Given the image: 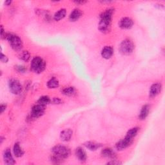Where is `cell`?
Masks as SVG:
<instances>
[{"label": "cell", "instance_id": "277c9868", "mask_svg": "<svg viewBox=\"0 0 165 165\" xmlns=\"http://www.w3.org/2000/svg\"><path fill=\"white\" fill-rule=\"evenodd\" d=\"M52 152L54 155H56L60 158L65 159L68 158L70 155V149L66 146L62 144H58L54 146L52 149Z\"/></svg>", "mask_w": 165, "mask_h": 165}, {"label": "cell", "instance_id": "6da1fadb", "mask_svg": "<svg viewBox=\"0 0 165 165\" xmlns=\"http://www.w3.org/2000/svg\"><path fill=\"white\" fill-rule=\"evenodd\" d=\"M113 9H108L102 13L100 15V21L99 23V30L103 33H108L111 27Z\"/></svg>", "mask_w": 165, "mask_h": 165}, {"label": "cell", "instance_id": "d6986e66", "mask_svg": "<svg viewBox=\"0 0 165 165\" xmlns=\"http://www.w3.org/2000/svg\"><path fill=\"white\" fill-rule=\"evenodd\" d=\"M115 152L114 151L110 148H106L102 150L101 151V156L107 158H114L115 157Z\"/></svg>", "mask_w": 165, "mask_h": 165}, {"label": "cell", "instance_id": "7a4b0ae2", "mask_svg": "<svg viewBox=\"0 0 165 165\" xmlns=\"http://www.w3.org/2000/svg\"><path fill=\"white\" fill-rule=\"evenodd\" d=\"M5 39L7 40L8 43L13 49L16 51H20L23 48V41L19 36L9 33L6 34Z\"/></svg>", "mask_w": 165, "mask_h": 165}, {"label": "cell", "instance_id": "e0dca14e", "mask_svg": "<svg viewBox=\"0 0 165 165\" xmlns=\"http://www.w3.org/2000/svg\"><path fill=\"white\" fill-rule=\"evenodd\" d=\"M84 145L85 146V147L91 151H95L97 149H99L100 147H101V146H102L101 144L93 142V141H88L87 143H85Z\"/></svg>", "mask_w": 165, "mask_h": 165}, {"label": "cell", "instance_id": "f1b7e54d", "mask_svg": "<svg viewBox=\"0 0 165 165\" xmlns=\"http://www.w3.org/2000/svg\"><path fill=\"white\" fill-rule=\"evenodd\" d=\"M51 102L54 104H61L62 103V100L60 99L59 97H54L52 100H51Z\"/></svg>", "mask_w": 165, "mask_h": 165}, {"label": "cell", "instance_id": "9a60e30c", "mask_svg": "<svg viewBox=\"0 0 165 165\" xmlns=\"http://www.w3.org/2000/svg\"><path fill=\"white\" fill-rule=\"evenodd\" d=\"M82 16V12L77 9H74L69 16V20L71 21H76Z\"/></svg>", "mask_w": 165, "mask_h": 165}, {"label": "cell", "instance_id": "7402d4cb", "mask_svg": "<svg viewBox=\"0 0 165 165\" xmlns=\"http://www.w3.org/2000/svg\"><path fill=\"white\" fill-rule=\"evenodd\" d=\"M76 89L72 87H66L62 90V93L66 96H73L76 94Z\"/></svg>", "mask_w": 165, "mask_h": 165}, {"label": "cell", "instance_id": "e575fe53", "mask_svg": "<svg viewBox=\"0 0 165 165\" xmlns=\"http://www.w3.org/2000/svg\"><path fill=\"white\" fill-rule=\"evenodd\" d=\"M0 139H0V140H1V141H0V143L2 144V143H3V140H4V138L2 136L1 138H0Z\"/></svg>", "mask_w": 165, "mask_h": 165}, {"label": "cell", "instance_id": "d4e9b609", "mask_svg": "<svg viewBox=\"0 0 165 165\" xmlns=\"http://www.w3.org/2000/svg\"><path fill=\"white\" fill-rule=\"evenodd\" d=\"M20 59L24 62H28L30 59V54L28 51H22L20 54Z\"/></svg>", "mask_w": 165, "mask_h": 165}, {"label": "cell", "instance_id": "484cf974", "mask_svg": "<svg viewBox=\"0 0 165 165\" xmlns=\"http://www.w3.org/2000/svg\"><path fill=\"white\" fill-rule=\"evenodd\" d=\"M63 159L62 158H60L59 157L56 156V155H54L51 157V161L53 163H55V164H58V163H61L62 162Z\"/></svg>", "mask_w": 165, "mask_h": 165}, {"label": "cell", "instance_id": "4316f807", "mask_svg": "<svg viewBox=\"0 0 165 165\" xmlns=\"http://www.w3.org/2000/svg\"><path fill=\"white\" fill-rule=\"evenodd\" d=\"M15 69L20 73H25L27 71V69L24 66L17 65L15 66Z\"/></svg>", "mask_w": 165, "mask_h": 165}, {"label": "cell", "instance_id": "8fae6325", "mask_svg": "<svg viewBox=\"0 0 165 165\" xmlns=\"http://www.w3.org/2000/svg\"><path fill=\"white\" fill-rule=\"evenodd\" d=\"M162 89V86L160 83H154L153 84L150 89L149 94L152 97L157 96L158 94H159Z\"/></svg>", "mask_w": 165, "mask_h": 165}, {"label": "cell", "instance_id": "3957f363", "mask_svg": "<svg viewBox=\"0 0 165 165\" xmlns=\"http://www.w3.org/2000/svg\"><path fill=\"white\" fill-rule=\"evenodd\" d=\"M46 68V62L45 60L39 57H35L32 59L31 63H30V69L31 70L37 74H40L43 72Z\"/></svg>", "mask_w": 165, "mask_h": 165}, {"label": "cell", "instance_id": "5bb4252c", "mask_svg": "<svg viewBox=\"0 0 165 165\" xmlns=\"http://www.w3.org/2000/svg\"><path fill=\"white\" fill-rule=\"evenodd\" d=\"M73 132L70 129H66L63 130L60 133V138L63 141H69L72 137Z\"/></svg>", "mask_w": 165, "mask_h": 165}, {"label": "cell", "instance_id": "83f0119b", "mask_svg": "<svg viewBox=\"0 0 165 165\" xmlns=\"http://www.w3.org/2000/svg\"><path fill=\"white\" fill-rule=\"evenodd\" d=\"M8 61H9V59L7 57V56H5V54H3L2 52V54H1V62L3 63H7Z\"/></svg>", "mask_w": 165, "mask_h": 165}, {"label": "cell", "instance_id": "d6a6232c", "mask_svg": "<svg viewBox=\"0 0 165 165\" xmlns=\"http://www.w3.org/2000/svg\"><path fill=\"white\" fill-rule=\"evenodd\" d=\"M87 2H85V1H75L74 3H77V4H84L86 3Z\"/></svg>", "mask_w": 165, "mask_h": 165}, {"label": "cell", "instance_id": "7c38bea8", "mask_svg": "<svg viewBox=\"0 0 165 165\" xmlns=\"http://www.w3.org/2000/svg\"><path fill=\"white\" fill-rule=\"evenodd\" d=\"M114 54V49L112 47L106 46L104 47L101 51V56L103 58L108 59L111 58Z\"/></svg>", "mask_w": 165, "mask_h": 165}, {"label": "cell", "instance_id": "9c48e42d", "mask_svg": "<svg viewBox=\"0 0 165 165\" xmlns=\"http://www.w3.org/2000/svg\"><path fill=\"white\" fill-rule=\"evenodd\" d=\"M133 25V21L130 17H123L119 21V26L123 29H130Z\"/></svg>", "mask_w": 165, "mask_h": 165}, {"label": "cell", "instance_id": "603a6c76", "mask_svg": "<svg viewBox=\"0 0 165 165\" xmlns=\"http://www.w3.org/2000/svg\"><path fill=\"white\" fill-rule=\"evenodd\" d=\"M50 103H51V99L48 96H41L40 98L38 101V103L40 104L41 105H43L46 107L47 105H48Z\"/></svg>", "mask_w": 165, "mask_h": 165}, {"label": "cell", "instance_id": "30bf717a", "mask_svg": "<svg viewBox=\"0 0 165 165\" xmlns=\"http://www.w3.org/2000/svg\"><path fill=\"white\" fill-rule=\"evenodd\" d=\"M3 160L6 164L12 165L16 163L10 148H7L5 150L3 154Z\"/></svg>", "mask_w": 165, "mask_h": 165}, {"label": "cell", "instance_id": "44dd1931", "mask_svg": "<svg viewBox=\"0 0 165 165\" xmlns=\"http://www.w3.org/2000/svg\"><path fill=\"white\" fill-rule=\"evenodd\" d=\"M59 82L56 77H52L47 82V87L49 88H56L59 87Z\"/></svg>", "mask_w": 165, "mask_h": 165}, {"label": "cell", "instance_id": "52a82bcc", "mask_svg": "<svg viewBox=\"0 0 165 165\" xmlns=\"http://www.w3.org/2000/svg\"><path fill=\"white\" fill-rule=\"evenodd\" d=\"M9 87L12 93L17 95L22 91V86L20 82L15 79H11L9 81Z\"/></svg>", "mask_w": 165, "mask_h": 165}, {"label": "cell", "instance_id": "4dcf8cb0", "mask_svg": "<svg viewBox=\"0 0 165 165\" xmlns=\"http://www.w3.org/2000/svg\"><path fill=\"white\" fill-rule=\"evenodd\" d=\"M107 164H121V163H120L119 161H118L117 160L114 159V160H112L111 161L108 162Z\"/></svg>", "mask_w": 165, "mask_h": 165}, {"label": "cell", "instance_id": "ac0fdd59", "mask_svg": "<svg viewBox=\"0 0 165 165\" xmlns=\"http://www.w3.org/2000/svg\"><path fill=\"white\" fill-rule=\"evenodd\" d=\"M14 154L16 157H21L24 154V151L20 146L19 143H16L13 147Z\"/></svg>", "mask_w": 165, "mask_h": 165}, {"label": "cell", "instance_id": "8992f818", "mask_svg": "<svg viewBox=\"0 0 165 165\" xmlns=\"http://www.w3.org/2000/svg\"><path fill=\"white\" fill-rule=\"evenodd\" d=\"M45 110V107L40 105V104L37 103L34 105L31 109V112H30V119H35L40 118L44 114Z\"/></svg>", "mask_w": 165, "mask_h": 165}, {"label": "cell", "instance_id": "5b68a950", "mask_svg": "<svg viewBox=\"0 0 165 165\" xmlns=\"http://www.w3.org/2000/svg\"><path fill=\"white\" fill-rule=\"evenodd\" d=\"M134 48L135 46L133 41L129 39H126L121 43L119 51L123 55H130L133 52Z\"/></svg>", "mask_w": 165, "mask_h": 165}, {"label": "cell", "instance_id": "836d02e7", "mask_svg": "<svg viewBox=\"0 0 165 165\" xmlns=\"http://www.w3.org/2000/svg\"><path fill=\"white\" fill-rule=\"evenodd\" d=\"M11 3H12L11 1H6L5 3L6 5H9L10 4H11Z\"/></svg>", "mask_w": 165, "mask_h": 165}, {"label": "cell", "instance_id": "4fadbf2b", "mask_svg": "<svg viewBox=\"0 0 165 165\" xmlns=\"http://www.w3.org/2000/svg\"><path fill=\"white\" fill-rule=\"evenodd\" d=\"M75 153H76V156L79 161L82 162V163H84V162L86 161L87 158V154L82 148H81V147L77 148Z\"/></svg>", "mask_w": 165, "mask_h": 165}, {"label": "cell", "instance_id": "ffe728a7", "mask_svg": "<svg viewBox=\"0 0 165 165\" xmlns=\"http://www.w3.org/2000/svg\"><path fill=\"white\" fill-rule=\"evenodd\" d=\"M66 9H60L55 13L54 16V20L55 21H59L63 19V18L66 16Z\"/></svg>", "mask_w": 165, "mask_h": 165}, {"label": "cell", "instance_id": "2e32d148", "mask_svg": "<svg viewBox=\"0 0 165 165\" xmlns=\"http://www.w3.org/2000/svg\"><path fill=\"white\" fill-rule=\"evenodd\" d=\"M149 112H150V106L148 105H144L142 107L141 110V112L139 114V118L141 120L145 119L148 115Z\"/></svg>", "mask_w": 165, "mask_h": 165}, {"label": "cell", "instance_id": "cb8c5ba5", "mask_svg": "<svg viewBox=\"0 0 165 165\" xmlns=\"http://www.w3.org/2000/svg\"><path fill=\"white\" fill-rule=\"evenodd\" d=\"M138 132H139V128H137V127L132 128L127 132L126 136L130 137V138H132V139H133L137 136Z\"/></svg>", "mask_w": 165, "mask_h": 165}, {"label": "cell", "instance_id": "f546056e", "mask_svg": "<svg viewBox=\"0 0 165 165\" xmlns=\"http://www.w3.org/2000/svg\"><path fill=\"white\" fill-rule=\"evenodd\" d=\"M6 34L5 33V30L3 27V26H1V37L2 38H4L5 39V36H6Z\"/></svg>", "mask_w": 165, "mask_h": 165}, {"label": "cell", "instance_id": "ba28073f", "mask_svg": "<svg viewBox=\"0 0 165 165\" xmlns=\"http://www.w3.org/2000/svg\"><path fill=\"white\" fill-rule=\"evenodd\" d=\"M133 141V139L125 136L124 139L120 140L119 141L116 143L115 148L118 150H123L132 144Z\"/></svg>", "mask_w": 165, "mask_h": 165}, {"label": "cell", "instance_id": "1f68e13d", "mask_svg": "<svg viewBox=\"0 0 165 165\" xmlns=\"http://www.w3.org/2000/svg\"><path fill=\"white\" fill-rule=\"evenodd\" d=\"M6 108H7V105H5V104H2L1 105V112H2V114H3L5 111Z\"/></svg>", "mask_w": 165, "mask_h": 165}]
</instances>
